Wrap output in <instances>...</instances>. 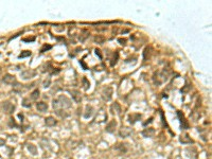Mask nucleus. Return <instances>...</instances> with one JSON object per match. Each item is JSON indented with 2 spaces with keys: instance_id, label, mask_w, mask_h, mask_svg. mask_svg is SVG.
Here are the masks:
<instances>
[{
  "instance_id": "33",
  "label": "nucleus",
  "mask_w": 212,
  "mask_h": 159,
  "mask_svg": "<svg viewBox=\"0 0 212 159\" xmlns=\"http://www.w3.org/2000/svg\"><path fill=\"white\" fill-rule=\"evenodd\" d=\"M9 125H10V126H16V123H15L14 119H10V122H9Z\"/></svg>"
},
{
  "instance_id": "29",
  "label": "nucleus",
  "mask_w": 212,
  "mask_h": 159,
  "mask_svg": "<svg viewBox=\"0 0 212 159\" xmlns=\"http://www.w3.org/2000/svg\"><path fill=\"white\" fill-rule=\"evenodd\" d=\"M22 40L26 42H34L35 40V37H30V38H22Z\"/></svg>"
},
{
  "instance_id": "34",
  "label": "nucleus",
  "mask_w": 212,
  "mask_h": 159,
  "mask_svg": "<svg viewBox=\"0 0 212 159\" xmlns=\"http://www.w3.org/2000/svg\"><path fill=\"white\" fill-rule=\"evenodd\" d=\"M152 121H153V118H150V120H149V121H147V122H145V123H143V125H144V126H145V125H146V124H147V123H151V122H152Z\"/></svg>"
},
{
  "instance_id": "8",
  "label": "nucleus",
  "mask_w": 212,
  "mask_h": 159,
  "mask_svg": "<svg viewBox=\"0 0 212 159\" xmlns=\"http://www.w3.org/2000/svg\"><path fill=\"white\" fill-rule=\"evenodd\" d=\"M127 144H123V143H118L115 146V150L118 151L120 154H125L127 152Z\"/></svg>"
},
{
  "instance_id": "35",
  "label": "nucleus",
  "mask_w": 212,
  "mask_h": 159,
  "mask_svg": "<svg viewBox=\"0 0 212 159\" xmlns=\"http://www.w3.org/2000/svg\"><path fill=\"white\" fill-rule=\"evenodd\" d=\"M81 65L84 67V69H87V67H86V65H85V64H84L83 62H82V61H81Z\"/></svg>"
},
{
  "instance_id": "31",
  "label": "nucleus",
  "mask_w": 212,
  "mask_h": 159,
  "mask_svg": "<svg viewBox=\"0 0 212 159\" xmlns=\"http://www.w3.org/2000/svg\"><path fill=\"white\" fill-rule=\"evenodd\" d=\"M50 83H51V80H50V79L46 80V81L44 82V87H45V88H46V87H49Z\"/></svg>"
},
{
  "instance_id": "13",
  "label": "nucleus",
  "mask_w": 212,
  "mask_h": 159,
  "mask_svg": "<svg viewBox=\"0 0 212 159\" xmlns=\"http://www.w3.org/2000/svg\"><path fill=\"white\" fill-rule=\"evenodd\" d=\"M36 107H37L38 111H40V112H45V111L48 110V105L45 102H39V103H37L36 104Z\"/></svg>"
},
{
  "instance_id": "12",
  "label": "nucleus",
  "mask_w": 212,
  "mask_h": 159,
  "mask_svg": "<svg viewBox=\"0 0 212 159\" xmlns=\"http://www.w3.org/2000/svg\"><path fill=\"white\" fill-rule=\"evenodd\" d=\"M116 126H117V122H116L115 120H113L111 122H109V123L107 124L106 131H108V133H113L116 129Z\"/></svg>"
},
{
  "instance_id": "26",
  "label": "nucleus",
  "mask_w": 212,
  "mask_h": 159,
  "mask_svg": "<svg viewBox=\"0 0 212 159\" xmlns=\"http://www.w3.org/2000/svg\"><path fill=\"white\" fill-rule=\"evenodd\" d=\"M83 84H84V88H85V89H88V87L90 86L89 82L87 81V79H86V78H83Z\"/></svg>"
},
{
  "instance_id": "20",
  "label": "nucleus",
  "mask_w": 212,
  "mask_h": 159,
  "mask_svg": "<svg viewBox=\"0 0 212 159\" xmlns=\"http://www.w3.org/2000/svg\"><path fill=\"white\" fill-rule=\"evenodd\" d=\"M94 42L99 45H103L104 42H105V38H104V36H102V35H97L94 37Z\"/></svg>"
},
{
  "instance_id": "32",
  "label": "nucleus",
  "mask_w": 212,
  "mask_h": 159,
  "mask_svg": "<svg viewBox=\"0 0 212 159\" xmlns=\"http://www.w3.org/2000/svg\"><path fill=\"white\" fill-rule=\"evenodd\" d=\"M95 54H97V55L99 56V57H100V58H101V60H102V57H103V56H102V54H101V51H100L99 49H95Z\"/></svg>"
},
{
  "instance_id": "21",
  "label": "nucleus",
  "mask_w": 212,
  "mask_h": 159,
  "mask_svg": "<svg viewBox=\"0 0 212 159\" xmlns=\"http://www.w3.org/2000/svg\"><path fill=\"white\" fill-rule=\"evenodd\" d=\"M28 150L33 155H36V153H37V149H36V146L34 144H28Z\"/></svg>"
},
{
  "instance_id": "25",
  "label": "nucleus",
  "mask_w": 212,
  "mask_h": 159,
  "mask_svg": "<svg viewBox=\"0 0 212 159\" xmlns=\"http://www.w3.org/2000/svg\"><path fill=\"white\" fill-rule=\"evenodd\" d=\"M150 51H151V48H146L144 50V53H143V60H146L147 58V53H149V56H150Z\"/></svg>"
},
{
  "instance_id": "11",
  "label": "nucleus",
  "mask_w": 212,
  "mask_h": 159,
  "mask_svg": "<svg viewBox=\"0 0 212 159\" xmlns=\"http://www.w3.org/2000/svg\"><path fill=\"white\" fill-rule=\"evenodd\" d=\"M2 81L4 82L5 84H13V83H16V79L14 75H11V74H5L2 79Z\"/></svg>"
},
{
  "instance_id": "27",
  "label": "nucleus",
  "mask_w": 212,
  "mask_h": 159,
  "mask_svg": "<svg viewBox=\"0 0 212 159\" xmlns=\"http://www.w3.org/2000/svg\"><path fill=\"white\" fill-rule=\"evenodd\" d=\"M22 105H24V107H31V103H29L28 99H24V101H22Z\"/></svg>"
},
{
  "instance_id": "22",
  "label": "nucleus",
  "mask_w": 212,
  "mask_h": 159,
  "mask_svg": "<svg viewBox=\"0 0 212 159\" xmlns=\"http://www.w3.org/2000/svg\"><path fill=\"white\" fill-rule=\"evenodd\" d=\"M39 94H40V92H39V90H38V89L34 90V91L31 94V99L32 100H37L38 98H39Z\"/></svg>"
},
{
  "instance_id": "10",
  "label": "nucleus",
  "mask_w": 212,
  "mask_h": 159,
  "mask_svg": "<svg viewBox=\"0 0 212 159\" xmlns=\"http://www.w3.org/2000/svg\"><path fill=\"white\" fill-rule=\"evenodd\" d=\"M95 120H97L98 122H105L106 120H107L106 112H104V110L101 109V110H100V112L98 113V116H97V118H95Z\"/></svg>"
},
{
  "instance_id": "28",
  "label": "nucleus",
  "mask_w": 212,
  "mask_h": 159,
  "mask_svg": "<svg viewBox=\"0 0 212 159\" xmlns=\"http://www.w3.org/2000/svg\"><path fill=\"white\" fill-rule=\"evenodd\" d=\"M51 46H50V45H45L44 47L42 48V49H40V52H45V51H47V50H50L51 49Z\"/></svg>"
},
{
  "instance_id": "9",
  "label": "nucleus",
  "mask_w": 212,
  "mask_h": 159,
  "mask_svg": "<svg viewBox=\"0 0 212 159\" xmlns=\"http://www.w3.org/2000/svg\"><path fill=\"white\" fill-rule=\"evenodd\" d=\"M71 95H72V99H73V101L75 102V103H81L82 95H81V94H80V91H77V90H72Z\"/></svg>"
},
{
  "instance_id": "30",
  "label": "nucleus",
  "mask_w": 212,
  "mask_h": 159,
  "mask_svg": "<svg viewBox=\"0 0 212 159\" xmlns=\"http://www.w3.org/2000/svg\"><path fill=\"white\" fill-rule=\"evenodd\" d=\"M118 42H119L122 46H125V45H126V39H125V38H119Z\"/></svg>"
},
{
  "instance_id": "18",
  "label": "nucleus",
  "mask_w": 212,
  "mask_h": 159,
  "mask_svg": "<svg viewBox=\"0 0 212 159\" xmlns=\"http://www.w3.org/2000/svg\"><path fill=\"white\" fill-rule=\"evenodd\" d=\"M140 119H141V115H139V113H133V115L129 116V122L132 124H134L136 121H138Z\"/></svg>"
},
{
  "instance_id": "15",
  "label": "nucleus",
  "mask_w": 212,
  "mask_h": 159,
  "mask_svg": "<svg viewBox=\"0 0 212 159\" xmlns=\"http://www.w3.org/2000/svg\"><path fill=\"white\" fill-rule=\"evenodd\" d=\"M110 111L113 113H117V115H119V113L121 112V107H120V105L118 103H115L110 106Z\"/></svg>"
},
{
  "instance_id": "17",
  "label": "nucleus",
  "mask_w": 212,
  "mask_h": 159,
  "mask_svg": "<svg viewBox=\"0 0 212 159\" xmlns=\"http://www.w3.org/2000/svg\"><path fill=\"white\" fill-rule=\"evenodd\" d=\"M92 113H93V108L91 106H86V110L84 112V118L88 119V118H90L92 116Z\"/></svg>"
},
{
  "instance_id": "16",
  "label": "nucleus",
  "mask_w": 212,
  "mask_h": 159,
  "mask_svg": "<svg viewBox=\"0 0 212 159\" xmlns=\"http://www.w3.org/2000/svg\"><path fill=\"white\" fill-rule=\"evenodd\" d=\"M45 123L47 126H54L56 124V120L53 117H48L45 119Z\"/></svg>"
},
{
  "instance_id": "3",
  "label": "nucleus",
  "mask_w": 212,
  "mask_h": 159,
  "mask_svg": "<svg viewBox=\"0 0 212 159\" xmlns=\"http://www.w3.org/2000/svg\"><path fill=\"white\" fill-rule=\"evenodd\" d=\"M2 108H3V110L5 111V112L8 113H13L15 110V105L14 104H12L11 102H3L2 103Z\"/></svg>"
},
{
  "instance_id": "6",
  "label": "nucleus",
  "mask_w": 212,
  "mask_h": 159,
  "mask_svg": "<svg viewBox=\"0 0 212 159\" xmlns=\"http://www.w3.org/2000/svg\"><path fill=\"white\" fill-rule=\"evenodd\" d=\"M132 133H133L132 128H129V127H122L119 131V136L121 138H126V137H129L132 135Z\"/></svg>"
},
{
  "instance_id": "19",
  "label": "nucleus",
  "mask_w": 212,
  "mask_h": 159,
  "mask_svg": "<svg viewBox=\"0 0 212 159\" xmlns=\"http://www.w3.org/2000/svg\"><path fill=\"white\" fill-rule=\"evenodd\" d=\"M179 141H180L181 143H192L193 140L189 137V135H187V134H186V135L181 136L180 139H179Z\"/></svg>"
},
{
  "instance_id": "1",
  "label": "nucleus",
  "mask_w": 212,
  "mask_h": 159,
  "mask_svg": "<svg viewBox=\"0 0 212 159\" xmlns=\"http://www.w3.org/2000/svg\"><path fill=\"white\" fill-rule=\"evenodd\" d=\"M71 106V101L65 95H60L56 100H53V107L56 110L60 108H69Z\"/></svg>"
},
{
  "instance_id": "4",
  "label": "nucleus",
  "mask_w": 212,
  "mask_h": 159,
  "mask_svg": "<svg viewBox=\"0 0 212 159\" xmlns=\"http://www.w3.org/2000/svg\"><path fill=\"white\" fill-rule=\"evenodd\" d=\"M36 75V71L34 70H24L20 73V76H21L24 80H29V79H32Z\"/></svg>"
},
{
  "instance_id": "14",
  "label": "nucleus",
  "mask_w": 212,
  "mask_h": 159,
  "mask_svg": "<svg viewBox=\"0 0 212 159\" xmlns=\"http://www.w3.org/2000/svg\"><path fill=\"white\" fill-rule=\"evenodd\" d=\"M90 34H89V32H88L87 30H82L81 31V34H80V36H79V39H80V42H84L86 40V38L89 36Z\"/></svg>"
},
{
  "instance_id": "2",
  "label": "nucleus",
  "mask_w": 212,
  "mask_h": 159,
  "mask_svg": "<svg viewBox=\"0 0 212 159\" xmlns=\"http://www.w3.org/2000/svg\"><path fill=\"white\" fill-rule=\"evenodd\" d=\"M101 95H102V99H103L104 101H109V100L111 99V97H113V88H111L110 86L105 87L103 90H102Z\"/></svg>"
},
{
  "instance_id": "7",
  "label": "nucleus",
  "mask_w": 212,
  "mask_h": 159,
  "mask_svg": "<svg viewBox=\"0 0 212 159\" xmlns=\"http://www.w3.org/2000/svg\"><path fill=\"white\" fill-rule=\"evenodd\" d=\"M155 135V129L152 128V127H149V128H145L144 131H142V136L143 137H146V138H152L154 137Z\"/></svg>"
},
{
  "instance_id": "36",
  "label": "nucleus",
  "mask_w": 212,
  "mask_h": 159,
  "mask_svg": "<svg viewBox=\"0 0 212 159\" xmlns=\"http://www.w3.org/2000/svg\"><path fill=\"white\" fill-rule=\"evenodd\" d=\"M3 144H4V140L0 139V145H3Z\"/></svg>"
},
{
  "instance_id": "24",
  "label": "nucleus",
  "mask_w": 212,
  "mask_h": 159,
  "mask_svg": "<svg viewBox=\"0 0 212 159\" xmlns=\"http://www.w3.org/2000/svg\"><path fill=\"white\" fill-rule=\"evenodd\" d=\"M118 58H119V53H118V52H116V57H113V61H111L110 65H111V66H115L116 64H117Z\"/></svg>"
},
{
  "instance_id": "23",
  "label": "nucleus",
  "mask_w": 212,
  "mask_h": 159,
  "mask_svg": "<svg viewBox=\"0 0 212 159\" xmlns=\"http://www.w3.org/2000/svg\"><path fill=\"white\" fill-rule=\"evenodd\" d=\"M31 55V51H22L21 54L19 55V58H24V57H28Z\"/></svg>"
},
{
  "instance_id": "37",
  "label": "nucleus",
  "mask_w": 212,
  "mask_h": 159,
  "mask_svg": "<svg viewBox=\"0 0 212 159\" xmlns=\"http://www.w3.org/2000/svg\"><path fill=\"white\" fill-rule=\"evenodd\" d=\"M18 117H19V118H20V119H21V120L24 119V116H22L21 113H19V115H18Z\"/></svg>"
},
{
  "instance_id": "5",
  "label": "nucleus",
  "mask_w": 212,
  "mask_h": 159,
  "mask_svg": "<svg viewBox=\"0 0 212 159\" xmlns=\"http://www.w3.org/2000/svg\"><path fill=\"white\" fill-rule=\"evenodd\" d=\"M177 116H178L179 121H180L181 129H188L189 128V124H188V122H187L186 118H184V113H181V111H177Z\"/></svg>"
}]
</instances>
